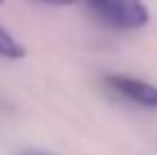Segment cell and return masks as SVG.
<instances>
[{"label": "cell", "mask_w": 157, "mask_h": 155, "mask_svg": "<svg viewBox=\"0 0 157 155\" xmlns=\"http://www.w3.org/2000/svg\"><path fill=\"white\" fill-rule=\"evenodd\" d=\"M107 23L121 30H139L148 23V7L141 0H89Z\"/></svg>", "instance_id": "1"}, {"label": "cell", "mask_w": 157, "mask_h": 155, "mask_svg": "<svg viewBox=\"0 0 157 155\" xmlns=\"http://www.w3.org/2000/svg\"><path fill=\"white\" fill-rule=\"evenodd\" d=\"M105 82L114 89L116 94L130 98L132 103L137 105H144V107H157V87L155 84H148L144 80H137V78H130V76H107Z\"/></svg>", "instance_id": "2"}, {"label": "cell", "mask_w": 157, "mask_h": 155, "mask_svg": "<svg viewBox=\"0 0 157 155\" xmlns=\"http://www.w3.org/2000/svg\"><path fill=\"white\" fill-rule=\"evenodd\" d=\"M28 55L25 46L18 39H14V34H9V30H5L0 25V57L5 60H23Z\"/></svg>", "instance_id": "3"}, {"label": "cell", "mask_w": 157, "mask_h": 155, "mask_svg": "<svg viewBox=\"0 0 157 155\" xmlns=\"http://www.w3.org/2000/svg\"><path fill=\"white\" fill-rule=\"evenodd\" d=\"M41 2H46V5H57V7H64V5H73V2H78V0H41Z\"/></svg>", "instance_id": "4"}, {"label": "cell", "mask_w": 157, "mask_h": 155, "mask_svg": "<svg viewBox=\"0 0 157 155\" xmlns=\"http://www.w3.org/2000/svg\"><path fill=\"white\" fill-rule=\"evenodd\" d=\"M2 2H5V0H0V5H2Z\"/></svg>", "instance_id": "5"}]
</instances>
